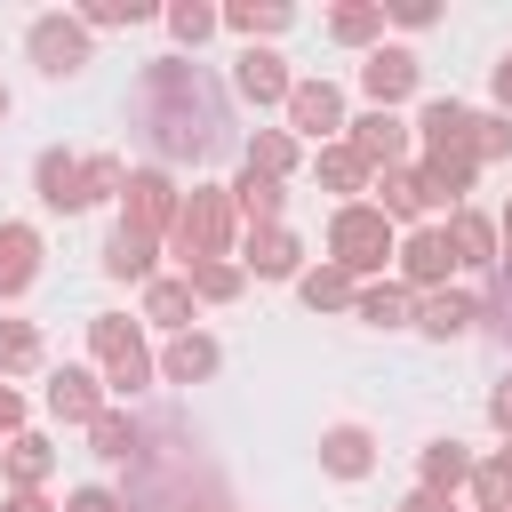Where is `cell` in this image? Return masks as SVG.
Segmentation results:
<instances>
[{
	"label": "cell",
	"mask_w": 512,
	"mask_h": 512,
	"mask_svg": "<svg viewBox=\"0 0 512 512\" xmlns=\"http://www.w3.org/2000/svg\"><path fill=\"white\" fill-rule=\"evenodd\" d=\"M136 120H144V136H152L168 160H200V152H216V136H224L216 88H208L200 64H184V56L144 64V80H136Z\"/></svg>",
	"instance_id": "cell-1"
},
{
	"label": "cell",
	"mask_w": 512,
	"mask_h": 512,
	"mask_svg": "<svg viewBox=\"0 0 512 512\" xmlns=\"http://www.w3.org/2000/svg\"><path fill=\"white\" fill-rule=\"evenodd\" d=\"M168 248H176L184 272L192 264H224V248H232V192H216V184L184 192L176 200V224H168Z\"/></svg>",
	"instance_id": "cell-2"
},
{
	"label": "cell",
	"mask_w": 512,
	"mask_h": 512,
	"mask_svg": "<svg viewBox=\"0 0 512 512\" xmlns=\"http://www.w3.org/2000/svg\"><path fill=\"white\" fill-rule=\"evenodd\" d=\"M328 248H336V272H376L400 240H392V224H384L368 200H344L336 224H328Z\"/></svg>",
	"instance_id": "cell-3"
},
{
	"label": "cell",
	"mask_w": 512,
	"mask_h": 512,
	"mask_svg": "<svg viewBox=\"0 0 512 512\" xmlns=\"http://www.w3.org/2000/svg\"><path fill=\"white\" fill-rule=\"evenodd\" d=\"M88 344H96L112 392H144V384H152V352H144V336H136L120 312H96V320H88Z\"/></svg>",
	"instance_id": "cell-4"
},
{
	"label": "cell",
	"mask_w": 512,
	"mask_h": 512,
	"mask_svg": "<svg viewBox=\"0 0 512 512\" xmlns=\"http://www.w3.org/2000/svg\"><path fill=\"white\" fill-rule=\"evenodd\" d=\"M176 224V184L160 176V168H136L128 184H120V232H136V240H160Z\"/></svg>",
	"instance_id": "cell-5"
},
{
	"label": "cell",
	"mask_w": 512,
	"mask_h": 512,
	"mask_svg": "<svg viewBox=\"0 0 512 512\" xmlns=\"http://www.w3.org/2000/svg\"><path fill=\"white\" fill-rule=\"evenodd\" d=\"M32 64H40L48 80L80 72V64H88V24H72V16H32Z\"/></svg>",
	"instance_id": "cell-6"
},
{
	"label": "cell",
	"mask_w": 512,
	"mask_h": 512,
	"mask_svg": "<svg viewBox=\"0 0 512 512\" xmlns=\"http://www.w3.org/2000/svg\"><path fill=\"white\" fill-rule=\"evenodd\" d=\"M400 272H408L416 288H440V280L456 272V240H448L440 224H416V232L400 240Z\"/></svg>",
	"instance_id": "cell-7"
},
{
	"label": "cell",
	"mask_w": 512,
	"mask_h": 512,
	"mask_svg": "<svg viewBox=\"0 0 512 512\" xmlns=\"http://www.w3.org/2000/svg\"><path fill=\"white\" fill-rule=\"evenodd\" d=\"M288 120H296V136L320 144V136L344 128V96H336L328 80H296V88H288Z\"/></svg>",
	"instance_id": "cell-8"
},
{
	"label": "cell",
	"mask_w": 512,
	"mask_h": 512,
	"mask_svg": "<svg viewBox=\"0 0 512 512\" xmlns=\"http://www.w3.org/2000/svg\"><path fill=\"white\" fill-rule=\"evenodd\" d=\"M424 144H432V160H472V112L456 96H432L424 104Z\"/></svg>",
	"instance_id": "cell-9"
},
{
	"label": "cell",
	"mask_w": 512,
	"mask_h": 512,
	"mask_svg": "<svg viewBox=\"0 0 512 512\" xmlns=\"http://www.w3.org/2000/svg\"><path fill=\"white\" fill-rule=\"evenodd\" d=\"M48 408H56L64 424H96V416H104V376H88V368H56V376H48Z\"/></svg>",
	"instance_id": "cell-10"
},
{
	"label": "cell",
	"mask_w": 512,
	"mask_h": 512,
	"mask_svg": "<svg viewBox=\"0 0 512 512\" xmlns=\"http://www.w3.org/2000/svg\"><path fill=\"white\" fill-rule=\"evenodd\" d=\"M360 88L376 96V112H392V104L416 88V56H408V48H376V56L360 64Z\"/></svg>",
	"instance_id": "cell-11"
},
{
	"label": "cell",
	"mask_w": 512,
	"mask_h": 512,
	"mask_svg": "<svg viewBox=\"0 0 512 512\" xmlns=\"http://www.w3.org/2000/svg\"><path fill=\"white\" fill-rule=\"evenodd\" d=\"M344 144H352V152H360L368 168H400V152H408V128H400L392 112H360Z\"/></svg>",
	"instance_id": "cell-12"
},
{
	"label": "cell",
	"mask_w": 512,
	"mask_h": 512,
	"mask_svg": "<svg viewBox=\"0 0 512 512\" xmlns=\"http://www.w3.org/2000/svg\"><path fill=\"white\" fill-rule=\"evenodd\" d=\"M32 184H40V200H48L56 216H72V208H88V184H80V160H72V152H40V168H32Z\"/></svg>",
	"instance_id": "cell-13"
},
{
	"label": "cell",
	"mask_w": 512,
	"mask_h": 512,
	"mask_svg": "<svg viewBox=\"0 0 512 512\" xmlns=\"http://www.w3.org/2000/svg\"><path fill=\"white\" fill-rule=\"evenodd\" d=\"M40 272V232L32 224H0V296H24Z\"/></svg>",
	"instance_id": "cell-14"
},
{
	"label": "cell",
	"mask_w": 512,
	"mask_h": 512,
	"mask_svg": "<svg viewBox=\"0 0 512 512\" xmlns=\"http://www.w3.org/2000/svg\"><path fill=\"white\" fill-rule=\"evenodd\" d=\"M232 80H240V96H248V104H288V88H296V80H288V64H280L272 48H248Z\"/></svg>",
	"instance_id": "cell-15"
},
{
	"label": "cell",
	"mask_w": 512,
	"mask_h": 512,
	"mask_svg": "<svg viewBox=\"0 0 512 512\" xmlns=\"http://www.w3.org/2000/svg\"><path fill=\"white\" fill-rule=\"evenodd\" d=\"M320 464H328L336 480H360V472L376 464V440H368L360 424H336V432H320Z\"/></svg>",
	"instance_id": "cell-16"
},
{
	"label": "cell",
	"mask_w": 512,
	"mask_h": 512,
	"mask_svg": "<svg viewBox=\"0 0 512 512\" xmlns=\"http://www.w3.org/2000/svg\"><path fill=\"white\" fill-rule=\"evenodd\" d=\"M296 232L288 224H264V232H248V272H264V280H288L296 272Z\"/></svg>",
	"instance_id": "cell-17"
},
{
	"label": "cell",
	"mask_w": 512,
	"mask_h": 512,
	"mask_svg": "<svg viewBox=\"0 0 512 512\" xmlns=\"http://www.w3.org/2000/svg\"><path fill=\"white\" fill-rule=\"evenodd\" d=\"M280 200H288V192H280L272 176H256V168H240V184H232V216H248V224L264 232V224H280Z\"/></svg>",
	"instance_id": "cell-18"
},
{
	"label": "cell",
	"mask_w": 512,
	"mask_h": 512,
	"mask_svg": "<svg viewBox=\"0 0 512 512\" xmlns=\"http://www.w3.org/2000/svg\"><path fill=\"white\" fill-rule=\"evenodd\" d=\"M480 320V296H464V288H432L424 296V336H464Z\"/></svg>",
	"instance_id": "cell-19"
},
{
	"label": "cell",
	"mask_w": 512,
	"mask_h": 512,
	"mask_svg": "<svg viewBox=\"0 0 512 512\" xmlns=\"http://www.w3.org/2000/svg\"><path fill=\"white\" fill-rule=\"evenodd\" d=\"M216 360H224V352H216L208 336H192V328H184V336L168 344V360H160V368H168V384H208V376H216Z\"/></svg>",
	"instance_id": "cell-20"
},
{
	"label": "cell",
	"mask_w": 512,
	"mask_h": 512,
	"mask_svg": "<svg viewBox=\"0 0 512 512\" xmlns=\"http://www.w3.org/2000/svg\"><path fill=\"white\" fill-rule=\"evenodd\" d=\"M48 464H56V456H48V440H40V432H16V440H8V480H16V496H40Z\"/></svg>",
	"instance_id": "cell-21"
},
{
	"label": "cell",
	"mask_w": 512,
	"mask_h": 512,
	"mask_svg": "<svg viewBox=\"0 0 512 512\" xmlns=\"http://www.w3.org/2000/svg\"><path fill=\"white\" fill-rule=\"evenodd\" d=\"M368 208H376L384 224L416 216V208H424V192H416V168H384V176H376V200H368Z\"/></svg>",
	"instance_id": "cell-22"
},
{
	"label": "cell",
	"mask_w": 512,
	"mask_h": 512,
	"mask_svg": "<svg viewBox=\"0 0 512 512\" xmlns=\"http://www.w3.org/2000/svg\"><path fill=\"white\" fill-rule=\"evenodd\" d=\"M448 240H456V264H496V224H488V216L456 208V216H448Z\"/></svg>",
	"instance_id": "cell-23"
},
{
	"label": "cell",
	"mask_w": 512,
	"mask_h": 512,
	"mask_svg": "<svg viewBox=\"0 0 512 512\" xmlns=\"http://www.w3.org/2000/svg\"><path fill=\"white\" fill-rule=\"evenodd\" d=\"M192 304H200V296H192V280H152V288H144V320H160V328H176V336H184Z\"/></svg>",
	"instance_id": "cell-24"
},
{
	"label": "cell",
	"mask_w": 512,
	"mask_h": 512,
	"mask_svg": "<svg viewBox=\"0 0 512 512\" xmlns=\"http://www.w3.org/2000/svg\"><path fill=\"white\" fill-rule=\"evenodd\" d=\"M224 24L248 32V40H272V32L296 24V8H280V0H240V8H224Z\"/></svg>",
	"instance_id": "cell-25"
},
{
	"label": "cell",
	"mask_w": 512,
	"mask_h": 512,
	"mask_svg": "<svg viewBox=\"0 0 512 512\" xmlns=\"http://www.w3.org/2000/svg\"><path fill=\"white\" fill-rule=\"evenodd\" d=\"M248 168L280 184V176L296 168V136H288V128H256V136H248Z\"/></svg>",
	"instance_id": "cell-26"
},
{
	"label": "cell",
	"mask_w": 512,
	"mask_h": 512,
	"mask_svg": "<svg viewBox=\"0 0 512 512\" xmlns=\"http://www.w3.org/2000/svg\"><path fill=\"white\" fill-rule=\"evenodd\" d=\"M320 184L328 192H368V160L352 144H320Z\"/></svg>",
	"instance_id": "cell-27"
},
{
	"label": "cell",
	"mask_w": 512,
	"mask_h": 512,
	"mask_svg": "<svg viewBox=\"0 0 512 512\" xmlns=\"http://www.w3.org/2000/svg\"><path fill=\"white\" fill-rule=\"evenodd\" d=\"M296 296H304L312 312H344V304H352V272L320 264V272H304V280H296Z\"/></svg>",
	"instance_id": "cell-28"
},
{
	"label": "cell",
	"mask_w": 512,
	"mask_h": 512,
	"mask_svg": "<svg viewBox=\"0 0 512 512\" xmlns=\"http://www.w3.org/2000/svg\"><path fill=\"white\" fill-rule=\"evenodd\" d=\"M464 472H472V456H464L456 440H432V448H424V488H432V496H456Z\"/></svg>",
	"instance_id": "cell-29"
},
{
	"label": "cell",
	"mask_w": 512,
	"mask_h": 512,
	"mask_svg": "<svg viewBox=\"0 0 512 512\" xmlns=\"http://www.w3.org/2000/svg\"><path fill=\"white\" fill-rule=\"evenodd\" d=\"M40 368V328L32 320H0V376H24Z\"/></svg>",
	"instance_id": "cell-30"
},
{
	"label": "cell",
	"mask_w": 512,
	"mask_h": 512,
	"mask_svg": "<svg viewBox=\"0 0 512 512\" xmlns=\"http://www.w3.org/2000/svg\"><path fill=\"white\" fill-rule=\"evenodd\" d=\"M104 272H112V280H144V272H152V240L112 232V240H104Z\"/></svg>",
	"instance_id": "cell-31"
},
{
	"label": "cell",
	"mask_w": 512,
	"mask_h": 512,
	"mask_svg": "<svg viewBox=\"0 0 512 512\" xmlns=\"http://www.w3.org/2000/svg\"><path fill=\"white\" fill-rule=\"evenodd\" d=\"M352 304H360L368 328H400V320H408V288H392V280H384V288H360Z\"/></svg>",
	"instance_id": "cell-32"
},
{
	"label": "cell",
	"mask_w": 512,
	"mask_h": 512,
	"mask_svg": "<svg viewBox=\"0 0 512 512\" xmlns=\"http://www.w3.org/2000/svg\"><path fill=\"white\" fill-rule=\"evenodd\" d=\"M88 440H96V456H112V464H128V456H136V424H128L120 408H104V416L88 424Z\"/></svg>",
	"instance_id": "cell-33"
},
{
	"label": "cell",
	"mask_w": 512,
	"mask_h": 512,
	"mask_svg": "<svg viewBox=\"0 0 512 512\" xmlns=\"http://www.w3.org/2000/svg\"><path fill=\"white\" fill-rule=\"evenodd\" d=\"M512 152V120L504 112H472V168L480 160H504Z\"/></svg>",
	"instance_id": "cell-34"
},
{
	"label": "cell",
	"mask_w": 512,
	"mask_h": 512,
	"mask_svg": "<svg viewBox=\"0 0 512 512\" xmlns=\"http://www.w3.org/2000/svg\"><path fill=\"white\" fill-rule=\"evenodd\" d=\"M328 32H336L344 48H360V40H376V32H384V8H336V16H328Z\"/></svg>",
	"instance_id": "cell-35"
},
{
	"label": "cell",
	"mask_w": 512,
	"mask_h": 512,
	"mask_svg": "<svg viewBox=\"0 0 512 512\" xmlns=\"http://www.w3.org/2000/svg\"><path fill=\"white\" fill-rule=\"evenodd\" d=\"M184 280H192V296H208V304H224V296H240V264H192Z\"/></svg>",
	"instance_id": "cell-36"
},
{
	"label": "cell",
	"mask_w": 512,
	"mask_h": 512,
	"mask_svg": "<svg viewBox=\"0 0 512 512\" xmlns=\"http://www.w3.org/2000/svg\"><path fill=\"white\" fill-rule=\"evenodd\" d=\"M168 32H176L184 48H200V40L216 32V8H200V0H184V8H168Z\"/></svg>",
	"instance_id": "cell-37"
},
{
	"label": "cell",
	"mask_w": 512,
	"mask_h": 512,
	"mask_svg": "<svg viewBox=\"0 0 512 512\" xmlns=\"http://www.w3.org/2000/svg\"><path fill=\"white\" fill-rule=\"evenodd\" d=\"M472 488H480V512H512V472H504V456H496V464H480V472H472Z\"/></svg>",
	"instance_id": "cell-38"
},
{
	"label": "cell",
	"mask_w": 512,
	"mask_h": 512,
	"mask_svg": "<svg viewBox=\"0 0 512 512\" xmlns=\"http://www.w3.org/2000/svg\"><path fill=\"white\" fill-rule=\"evenodd\" d=\"M80 184H88V200H104V192H120V184H128V168H120L112 152H96V160H80Z\"/></svg>",
	"instance_id": "cell-39"
},
{
	"label": "cell",
	"mask_w": 512,
	"mask_h": 512,
	"mask_svg": "<svg viewBox=\"0 0 512 512\" xmlns=\"http://www.w3.org/2000/svg\"><path fill=\"white\" fill-rule=\"evenodd\" d=\"M152 0H88V24H144Z\"/></svg>",
	"instance_id": "cell-40"
},
{
	"label": "cell",
	"mask_w": 512,
	"mask_h": 512,
	"mask_svg": "<svg viewBox=\"0 0 512 512\" xmlns=\"http://www.w3.org/2000/svg\"><path fill=\"white\" fill-rule=\"evenodd\" d=\"M64 512H128V504H120V496H112V488H80V496H72V504H64Z\"/></svg>",
	"instance_id": "cell-41"
},
{
	"label": "cell",
	"mask_w": 512,
	"mask_h": 512,
	"mask_svg": "<svg viewBox=\"0 0 512 512\" xmlns=\"http://www.w3.org/2000/svg\"><path fill=\"white\" fill-rule=\"evenodd\" d=\"M392 16H400V24H408V32H416V24H432V16H440V8H432V0H400V8H392Z\"/></svg>",
	"instance_id": "cell-42"
},
{
	"label": "cell",
	"mask_w": 512,
	"mask_h": 512,
	"mask_svg": "<svg viewBox=\"0 0 512 512\" xmlns=\"http://www.w3.org/2000/svg\"><path fill=\"white\" fill-rule=\"evenodd\" d=\"M488 416H496V424H504V432H512V376H504V384H496V392H488Z\"/></svg>",
	"instance_id": "cell-43"
},
{
	"label": "cell",
	"mask_w": 512,
	"mask_h": 512,
	"mask_svg": "<svg viewBox=\"0 0 512 512\" xmlns=\"http://www.w3.org/2000/svg\"><path fill=\"white\" fill-rule=\"evenodd\" d=\"M16 424H24V400H16L8 384H0V432H16Z\"/></svg>",
	"instance_id": "cell-44"
},
{
	"label": "cell",
	"mask_w": 512,
	"mask_h": 512,
	"mask_svg": "<svg viewBox=\"0 0 512 512\" xmlns=\"http://www.w3.org/2000/svg\"><path fill=\"white\" fill-rule=\"evenodd\" d=\"M408 512H456V504H448V496H432V488H416V496H408Z\"/></svg>",
	"instance_id": "cell-45"
},
{
	"label": "cell",
	"mask_w": 512,
	"mask_h": 512,
	"mask_svg": "<svg viewBox=\"0 0 512 512\" xmlns=\"http://www.w3.org/2000/svg\"><path fill=\"white\" fill-rule=\"evenodd\" d=\"M496 104H504V112H512V56H504V64H496Z\"/></svg>",
	"instance_id": "cell-46"
},
{
	"label": "cell",
	"mask_w": 512,
	"mask_h": 512,
	"mask_svg": "<svg viewBox=\"0 0 512 512\" xmlns=\"http://www.w3.org/2000/svg\"><path fill=\"white\" fill-rule=\"evenodd\" d=\"M0 512H48V504H40V496H8Z\"/></svg>",
	"instance_id": "cell-47"
},
{
	"label": "cell",
	"mask_w": 512,
	"mask_h": 512,
	"mask_svg": "<svg viewBox=\"0 0 512 512\" xmlns=\"http://www.w3.org/2000/svg\"><path fill=\"white\" fill-rule=\"evenodd\" d=\"M496 248L512 256V200H504V224H496Z\"/></svg>",
	"instance_id": "cell-48"
},
{
	"label": "cell",
	"mask_w": 512,
	"mask_h": 512,
	"mask_svg": "<svg viewBox=\"0 0 512 512\" xmlns=\"http://www.w3.org/2000/svg\"><path fill=\"white\" fill-rule=\"evenodd\" d=\"M0 120H8V88H0Z\"/></svg>",
	"instance_id": "cell-49"
},
{
	"label": "cell",
	"mask_w": 512,
	"mask_h": 512,
	"mask_svg": "<svg viewBox=\"0 0 512 512\" xmlns=\"http://www.w3.org/2000/svg\"><path fill=\"white\" fill-rule=\"evenodd\" d=\"M504 472H512V448H504Z\"/></svg>",
	"instance_id": "cell-50"
}]
</instances>
